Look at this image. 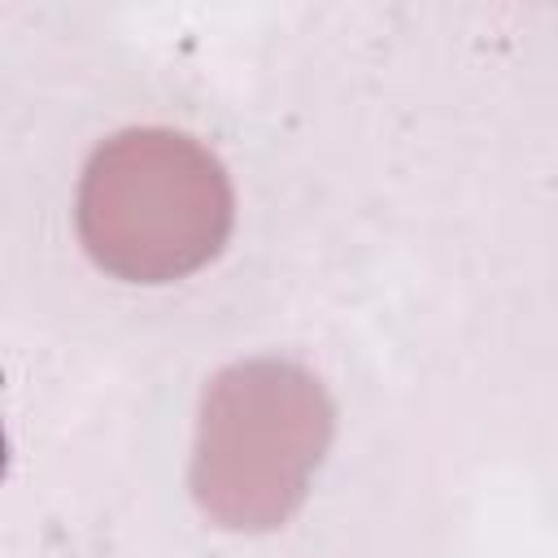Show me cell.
<instances>
[{
  "label": "cell",
  "mask_w": 558,
  "mask_h": 558,
  "mask_svg": "<svg viewBox=\"0 0 558 558\" xmlns=\"http://www.w3.org/2000/svg\"><path fill=\"white\" fill-rule=\"evenodd\" d=\"M87 257L126 283H174L214 262L235 222L222 161L183 131L126 126L109 135L74 205Z\"/></svg>",
  "instance_id": "6da1fadb"
},
{
  "label": "cell",
  "mask_w": 558,
  "mask_h": 558,
  "mask_svg": "<svg viewBox=\"0 0 558 558\" xmlns=\"http://www.w3.org/2000/svg\"><path fill=\"white\" fill-rule=\"evenodd\" d=\"M336 410L314 371L292 357H244L201 392L192 497L227 532H270L292 519L331 445Z\"/></svg>",
  "instance_id": "7a4b0ae2"
}]
</instances>
